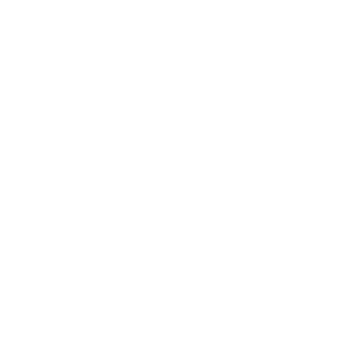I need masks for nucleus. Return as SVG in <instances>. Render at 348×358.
<instances>
[]
</instances>
